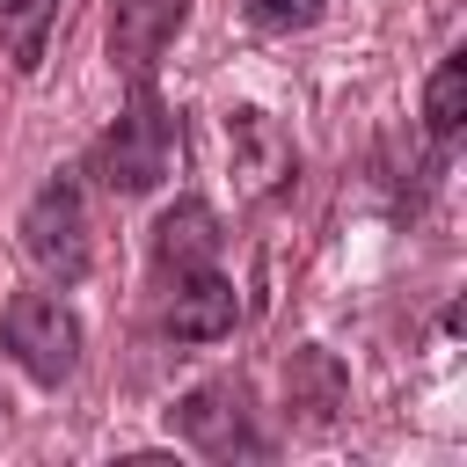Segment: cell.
Returning <instances> with one entry per match:
<instances>
[{
	"instance_id": "6da1fadb",
	"label": "cell",
	"mask_w": 467,
	"mask_h": 467,
	"mask_svg": "<svg viewBox=\"0 0 467 467\" xmlns=\"http://www.w3.org/2000/svg\"><path fill=\"white\" fill-rule=\"evenodd\" d=\"M168 168H175V117H168L161 95L139 80V88H131V109L95 139V175H102L109 197H146Z\"/></svg>"
},
{
	"instance_id": "7a4b0ae2",
	"label": "cell",
	"mask_w": 467,
	"mask_h": 467,
	"mask_svg": "<svg viewBox=\"0 0 467 467\" xmlns=\"http://www.w3.org/2000/svg\"><path fill=\"white\" fill-rule=\"evenodd\" d=\"M0 336H7L15 365H22L36 387L73 379V365H80V321H73V306H66L58 292H15L7 314H0Z\"/></svg>"
},
{
	"instance_id": "3957f363",
	"label": "cell",
	"mask_w": 467,
	"mask_h": 467,
	"mask_svg": "<svg viewBox=\"0 0 467 467\" xmlns=\"http://www.w3.org/2000/svg\"><path fill=\"white\" fill-rule=\"evenodd\" d=\"M22 255L44 270V277H58V285H73L80 270H88V212H80V182H44L36 197H29V212H22Z\"/></svg>"
},
{
	"instance_id": "277c9868",
	"label": "cell",
	"mask_w": 467,
	"mask_h": 467,
	"mask_svg": "<svg viewBox=\"0 0 467 467\" xmlns=\"http://www.w3.org/2000/svg\"><path fill=\"white\" fill-rule=\"evenodd\" d=\"M175 431L204 452V460H234V452H263L255 423H248V387L234 379H212V387H190L175 401Z\"/></svg>"
},
{
	"instance_id": "5b68a950",
	"label": "cell",
	"mask_w": 467,
	"mask_h": 467,
	"mask_svg": "<svg viewBox=\"0 0 467 467\" xmlns=\"http://www.w3.org/2000/svg\"><path fill=\"white\" fill-rule=\"evenodd\" d=\"M219 212L204 204V197H182V204H168L161 212V226H153V270H161V285H175V277H197V270H219Z\"/></svg>"
},
{
	"instance_id": "8992f818",
	"label": "cell",
	"mask_w": 467,
	"mask_h": 467,
	"mask_svg": "<svg viewBox=\"0 0 467 467\" xmlns=\"http://www.w3.org/2000/svg\"><path fill=\"white\" fill-rule=\"evenodd\" d=\"M182 22H190V0H117L109 7V58L131 80H146L153 58L182 36Z\"/></svg>"
},
{
	"instance_id": "52a82bcc",
	"label": "cell",
	"mask_w": 467,
	"mask_h": 467,
	"mask_svg": "<svg viewBox=\"0 0 467 467\" xmlns=\"http://www.w3.org/2000/svg\"><path fill=\"white\" fill-rule=\"evenodd\" d=\"M161 292H168V299H161V328L182 336V343H219V336L234 328V314H241L226 270H197V277H175V285H161Z\"/></svg>"
},
{
	"instance_id": "ba28073f",
	"label": "cell",
	"mask_w": 467,
	"mask_h": 467,
	"mask_svg": "<svg viewBox=\"0 0 467 467\" xmlns=\"http://www.w3.org/2000/svg\"><path fill=\"white\" fill-rule=\"evenodd\" d=\"M51 22H58V0H0V51L15 58V73H36L44 66Z\"/></svg>"
},
{
	"instance_id": "9c48e42d",
	"label": "cell",
	"mask_w": 467,
	"mask_h": 467,
	"mask_svg": "<svg viewBox=\"0 0 467 467\" xmlns=\"http://www.w3.org/2000/svg\"><path fill=\"white\" fill-rule=\"evenodd\" d=\"M460 95H467V58L452 51V58H438V73H431V88H423V117H431L438 139L460 131Z\"/></svg>"
},
{
	"instance_id": "30bf717a",
	"label": "cell",
	"mask_w": 467,
	"mask_h": 467,
	"mask_svg": "<svg viewBox=\"0 0 467 467\" xmlns=\"http://www.w3.org/2000/svg\"><path fill=\"white\" fill-rule=\"evenodd\" d=\"M241 7H248V22L270 29V36H292V29H306V22L321 15V0H241Z\"/></svg>"
},
{
	"instance_id": "8fae6325",
	"label": "cell",
	"mask_w": 467,
	"mask_h": 467,
	"mask_svg": "<svg viewBox=\"0 0 467 467\" xmlns=\"http://www.w3.org/2000/svg\"><path fill=\"white\" fill-rule=\"evenodd\" d=\"M0 409H7V394H0Z\"/></svg>"
}]
</instances>
